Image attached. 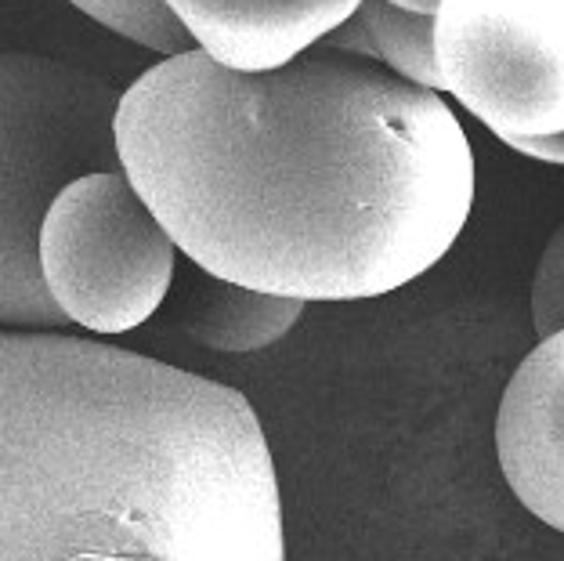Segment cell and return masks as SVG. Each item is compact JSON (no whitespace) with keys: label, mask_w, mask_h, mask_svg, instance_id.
Returning a JSON list of instances; mask_svg holds the SVG:
<instances>
[{"label":"cell","mask_w":564,"mask_h":561,"mask_svg":"<svg viewBox=\"0 0 564 561\" xmlns=\"http://www.w3.org/2000/svg\"><path fill=\"white\" fill-rule=\"evenodd\" d=\"M69 4L123 36V41L156 51L163 58L185 55V51L196 47L192 36L182 30V22L160 0H69Z\"/></svg>","instance_id":"obj_10"},{"label":"cell","mask_w":564,"mask_h":561,"mask_svg":"<svg viewBox=\"0 0 564 561\" xmlns=\"http://www.w3.org/2000/svg\"><path fill=\"white\" fill-rule=\"evenodd\" d=\"M41 279L66 323L127 334L160 312L177 247L123 171H91L51 199L41 225Z\"/></svg>","instance_id":"obj_5"},{"label":"cell","mask_w":564,"mask_h":561,"mask_svg":"<svg viewBox=\"0 0 564 561\" xmlns=\"http://www.w3.org/2000/svg\"><path fill=\"white\" fill-rule=\"evenodd\" d=\"M394 4L413 8V11H427V15H434V8H438V0H394Z\"/></svg>","instance_id":"obj_12"},{"label":"cell","mask_w":564,"mask_h":561,"mask_svg":"<svg viewBox=\"0 0 564 561\" xmlns=\"http://www.w3.org/2000/svg\"><path fill=\"white\" fill-rule=\"evenodd\" d=\"M323 47L369 58L394 76L442 95V73L434 58V15L402 8L394 0H362L348 22L333 30Z\"/></svg>","instance_id":"obj_9"},{"label":"cell","mask_w":564,"mask_h":561,"mask_svg":"<svg viewBox=\"0 0 564 561\" xmlns=\"http://www.w3.org/2000/svg\"><path fill=\"white\" fill-rule=\"evenodd\" d=\"M0 561H286L247 395L98 341L0 330Z\"/></svg>","instance_id":"obj_2"},{"label":"cell","mask_w":564,"mask_h":561,"mask_svg":"<svg viewBox=\"0 0 564 561\" xmlns=\"http://www.w3.org/2000/svg\"><path fill=\"white\" fill-rule=\"evenodd\" d=\"M174 301V323L192 341L232 355L268 348L279 337H286L304 315V301L297 298L228 283V279L203 272L199 265H192L188 276H177Z\"/></svg>","instance_id":"obj_8"},{"label":"cell","mask_w":564,"mask_h":561,"mask_svg":"<svg viewBox=\"0 0 564 561\" xmlns=\"http://www.w3.org/2000/svg\"><path fill=\"white\" fill-rule=\"evenodd\" d=\"M434 58L499 142L564 168V0H438Z\"/></svg>","instance_id":"obj_4"},{"label":"cell","mask_w":564,"mask_h":561,"mask_svg":"<svg viewBox=\"0 0 564 561\" xmlns=\"http://www.w3.org/2000/svg\"><path fill=\"white\" fill-rule=\"evenodd\" d=\"M496 453L518 500L564 532V326L510 377L496 417Z\"/></svg>","instance_id":"obj_6"},{"label":"cell","mask_w":564,"mask_h":561,"mask_svg":"<svg viewBox=\"0 0 564 561\" xmlns=\"http://www.w3.org/2000/svg\"><path fill=\"white\" fill-rule=\"evenodd\" d=\"M120 91L73 62L0 51V330H58L41 279V225L62 188L91 171H123Z\"/></svg>","instance_id":"obj_3"},{"label":"cell","mask_w":564,"mask_h":561,"mask_svg":"<svg viewBox=\"0 0 564 561\" xmlns=\"http://www.w3.org/2000/svg\"><path fill=\"white\" fill-rule=\"evenodd\" d=\"M532 319H535V330H540L543 337L554 334L557 326H564V225L546 244L540 272H535Z\"/></svg>","instance_id":"obj_11"},{"label":"cell","mask_w":564,"mask_h":561,"mask_svg":"<svg viewBox=\"0 0 564 561\" xmlns=\"http://www.w3.org/2000/svg\"><path fill=\"white\" fill-rule=\"evenodd\" d=\"M117 152L174 247L228 283L366 301L431 272L474 207V152L438 91L312 47L236 73L199 47L138 76Z\"/></svg>","instance_id":"obj_1"},{"label":"cell","mask_w":564,"mask_h":561,"mask_svg":"<svg viewBox=\"0 0 564 561\" xmlns=\"http://www.w3.org/2000/svg\"><path fill=\"white\" fill-rule=\"evenodd\" d=\"M203 55L236 73H272L326 41L362 0H160Z\"/></svg>","instance_id":"obj_7"}]
</instances>
